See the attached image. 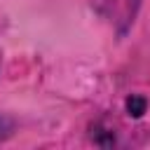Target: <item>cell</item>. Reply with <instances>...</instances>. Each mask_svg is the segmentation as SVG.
I'll return each instance as SVG.
<instances>
[{
    "label": "cell",
    "mask_w": 150,
    "mask_h": 150,
    "mask_svg": "<svg viewBox=\"0 0 150 150\" xmlns=\"http://www.w3.org/2000/svg\"><path fill=\"white\" fill-rule=\"evenodd\" d=\"M105 7H108V16L112 21H134V12H136V5L138 0H101Z\"/></svg>",
    "instance_id": "6da1fadb"
},
{
    "label": "cell",
    "mask_w": 150,
    "mask_h": 150,
    "mask_svg": "<svg viewBox=\"0 0 150 150\" xmlns=\"http://www.w3.org/2000/svg\"><path fill=\"white\" fill-rule=\"evenodd\" d=\"M127 108H129V110H134V115L138 117V115L143 112V108H145V101H136V98L131 101V98H129V101H127Z\"/></svg>",
    "instance_id": "7a4b0ae2"
}]
</instances>
